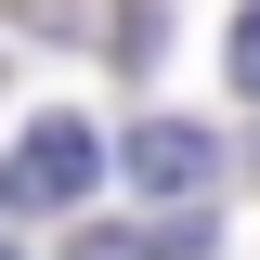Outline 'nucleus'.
I'll return each mask as SVG.
<instances>
[{"label": "nucleus", "instance_id": "obj_3", "mask_svg": "<svg viewBox=\"0 0 260 260\" xmlns=\"http://www.w3.org/2000/svg\"><path fill=\"white\" fill-rule=\"evenodd\" d=\"M65 260H208V221H169V234H78Z\"/></svg>", "mask_w": 260, "mask_h": 260}, {"label": "nucleus", "instance_id": "obj_2", "mask_svg": "<svg viewBox=\"0 0 260 260\" xmlns=\"http://www.w3.org/2000/svg\"><path fill=\"white\" fill-rule=\"evenodd\" d=\"M117 169H130V195H169V208H195V195H221V169H234V156H221L195 117H143V130L117 143Z\"/></svg>", "mask_w": 260, "mask_h": 260}, {"label": "nucleus", "instance_id": "obj_5", "mask_svg": "<svg viewBox=\"0 0 260 260\" xmlns=\"http://www.w3.org/2000/svg\"><path fill=\"white\" fill-rule=\"evenodd\" d=\"M0 260H13V247H0Z\"/></svg>", "mask_w": 260, "mask_h": 260}, {"label": "nucleus", "instance_id": "obj_1", "mask_svg": "<svg viewBox=\"0 0 260 260\" xmlns=\"http://www.w3.org/2000/svg\"><path fill=\"white\" fill-rule=\"evenodd\" d=\"M91 182H104V143H91L78 117H39L26 143L0 156V195H13V208H78Z\"/></svg>", "mask_w": 260, "mask_h": 260}, {"label": "nucleus", "instance_id": "obj_4", "mask_svg": "<svg viewBox=\"0 0 260 260\" xmlns=\"http://www.w3.org/2000/svg\"><path fill=\"white\" fill-rule=\"evenodd\" d=\"M234 91L260 104V0H247V13H234Z\"/></svg>", "mask_w": 260, "mask_h": 260}]
</instances>
